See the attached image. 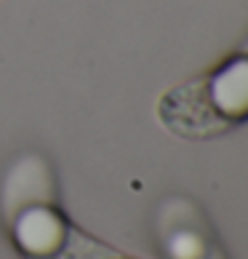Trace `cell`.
Here are the masks:
<instances>
[{
	"mask_svg": "<svg viewBox=\"0 0 248 259\" xmlns=\"http://www.w3.org/2000/svg\"><path fill=\"white\" fill-rule=\"evenodd\" d=\"M45 259H123V256L115 254V251H107L104 246L93 243L91 238H85L75 227H70L64 235V241L59 243V248H56L54 254H48Z\"/></svg>",
	"mask_w": 248,
	"mask_h": 259,
	"instance_id": "cell-3",
	"label": "cell"
},
{
	"mask_svg": "<svg viewBox=\"0 0 248 259\" xmlns=\"http://www.w3.org/2000/svg\"><path fill=\"white\" fill-rule=\"evenodd\" d=\"M160 120L182 137L206 139L248 120V43L211 75L168 91Z\"/></svg>",
	"mask_w": 248,
	"mask_h": 259,
	"instance_id": "cell-1",
	"label": "cell"
},
{
	"mask_svg": "<svg viewBox=\"0 0 248 259\" xmlns=\"http://www.w3.org/2000/svg\"><path fill=\"white\" fill-rule=\"evenodd\" d=\"M160 241L171 259H203L214 248L200 208L187 200H171L163 208Z\"/></svg>",
	"mask_w": 248,
	"mask_h": 259,
	"instance_id": "cell-2",
	"label": "cell"
}]
</instances>
